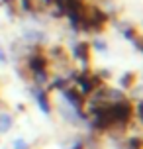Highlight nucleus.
<instances>
[{"mask_svg": "<svg viewBox=\"0 0 143 149\" xmlns=\"http://www.w3.org/2000/svg\"><path fill=\"white\" fill-rule=\"evenodd\" d=\"M4 61H6V55H4V53L0 51V63H4Z\"/></svg>", "mask_w": 143, "mask_h": 149, "instance_id": "9d476101", "label": "nucleus"}, {"mask_svg": "<svg viewBox=\"0 0 143 149\" xmlns=\"http://www.w3.org/2000/svg\"><path fill=\"white\" fill-rule=\"evenodd\" d=\"M81 88H83V92H90L92 84H90L88 81H81Z\"/></svg>", "mask_w": 143, "mask_h": 149, "instance_id": "1a4fd4ad", "label": "nucleus"}, {"mask_svg": "<svg viewBox=\"0 0 143 149\" xmlns=\"http://www.w3.org/2000/svg\"><path fill=\"white\" fill-rule=\"evenodd\" d=\"M86 49H88V47H86V45H76L75 47V55L76 57H78V59H83V57H86Z\"/></svg>", "mask_w": 143, "mask_h": 149, "instance_id": "423d86ee", "label": "nucleus"}, {"mask_svg": "<svg viewBox=\"0 0 143 149\" xmlns=\"http://www.w3.org/2000/svg\"><path fill=\"white\" fill-rule=\"evenodd\" d=\"M65 98H67L73 106H81V96H78L76 92H73V90H65Z\"/></svg>", "mask_w": 143, "mask_h": 149, "instance_id": "39448f33", "label": "nucleus"}, {"mask_svg": "<svg viewBox=\"0 0 143 149\" xmlns=\"http://www.w3.org/2000/svg\"><path fill=\"white\" fill-rule=\"evenodd\" d=\"M33 96H35V102L39 104V108H41L43 114H49V112H51V106H49V102H47V96L41 92V90H33Z\"/></svg>", "mask_w": 143, "mask_h": 149, "instance_id": "f03ea898", "label": "nucleus"}, {"mask_svg": "<svg viewBox=\"0 0 143 149\" xmlns=\"http://www.w3.org/2000/svg\"><path fill=\"white\" fill-rule=\"evenodd\" d=\"M45 2H51V0H45Z\"/></svg>", "mask_w": 143, "mask_h": 149, "instance_id": "9b49d317", "label": "nucleus"}, {"mask_svg": "<svg viewBox=\"0 0 143 149\" xmlns=\"http://www.w3.org/2000/svg\"><path fill=\"white\" fill-rule=\"evenodd\" d=\"M12 124H14V120H12V116H10L8 112H0V132H2V134H6V132H10V127H12Z\"/></svg>", "mask_w": 143, "mask_h": 149, "instance_id": "7ed1b4c3", "label": "nucleus"}, {"mask_svg": "<svg viewBox=\"0 0 143 149\" xmlns=\"http://www.w3.org/2000/svg\"><path fill=\"white\" fill-rule=\"evenodd\" d=\"M14 149H28V143L24 139H16L14 141Z\"/></svg>", "mask_w": 143, "mask_h": 149, "instance_id": "6e6552de", "label": "nucleus"}, {"mask_svg": "<svg viewBox=\"0 0 143 149\" xmlns=\"http://www.w3.org/2000/svg\"><path fill=\"white\" fill-rule=\"evenodd\" d=\"M131 79H133V74H124V77H121V86H129V84H131Z\"/></svg>", "mask_w": 143, "mask_h": 149, "instance_id": "0eeeda50", "label": "nucleus"}, {"mask_svg": "<svg viewBox=\"0 0 143 149\" xmlns=\"http://www.w3.org/2000/svg\"><path fill=\"white\" fill-rule=\"evenodd\" d=\"M30 69H31V71H35V73H41V71L45 69V59H43L41 55H35V57H31V61H30Z\"/></svg>", "mask_w": 143, "mask_h": 149, "instance_id": "20e7f679", "label": "nucleus"}, {"mask_svg": "<svg viewBox=\"0 0 143 149\" xmlns=\"http://www.w3.org/2000/svg\"><path fill=\"white\" fill-rule=\"evenodd\" d=\"M129 116H131V106L126 102H120L112 108V118L118 122H126V120H129Z\"/></svg>", "mask_w": 143, "mask_h": 149, "instance_id": "f257e3e1", "label": "nucleus"}]
</instances>
